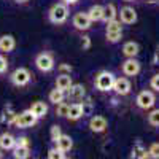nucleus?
I'll use <instances>...</instances> for the list:
<instances>
[{
	"label": "nucleus",
	"mask_w": 159,
	"mask_h": 159,
	"mask_svg": "<svg viewBox=\"0 0 159 159\" xmlns=\"http://www.w3.org/2000/svg\"><path fill=\"white\" fill-rule=\"evenodd\" d=\"M48 16H49V21L52 24H64L65 21H67V18H69V7H67V3L52 5L49 13H48Z\"/></svg>",
	"instance_id": "1"
},
{
	"label": "nucleus",
	"mask_w": 159,
	"mask_h": 159,
	"mask_svg": "<svg viewBox=\"0 0 159 159\" xmlns=\"http://www.w3.org/2000/svg\"><path fill=\"white\" fill-rule=\"evenodd\" d=\"M105 37L110 43H118L123 38V25L121 21H110L107 22V29H105Z\"/></svg>",
	"instance_id": "2"
},
{
	"label": "nucleus",
	"mask_w": 159,
	"mask_h": 159,
	"mask_svg": "<svg viewBox=\"0 0 159 159\" xmlns=\"http://www.w3.org/2000/svg\"><path fill=\"white\" fill-rule=\"evenodd\" d=\"M37 121H38V118H37V116L30 111V108H29V110L21 111L19 115H16V116H15V121H13V124H15L16 127H19V129H25V127H32V126H35Z\"/></svg>",
	"instance_id": "3"
},
{
	"label": "nucleus",
	"mask_w": 159,
	"mask_h": 159,
	"mask_svg": "<svg viewBox=\"0 0 159 159\" xmlns=\"http://www.w3.org/2000/svg\"><path fill=\"white\" fill-rule=\"evenodd\" d=\"M113 83H115V75L111 72H100L96 76V88L102 92H107L113 89Z\"/></svg>",
	"instance_id": "4"
},
{
	"label": "nucleus",
	"mask_w": 159,
	"mask_h": 159,
	"mask_svg": "<svg viewBox=\"0 0 159 159\" xmlns=\"http://www.w3.org/2000/svg\"><path fill=\"white\" fill-rule=\"evenodd\" d=\"M35 65L40 72H51L54 69V57L49 52H40L35 57Z\"/></svg>",
	"instance_id": "5"
},
{
	"label": "nucleus",
	"mask_w": 159,
	"mask_h": 159,
	"mask_svg": "<svg viewBox=\"0 0 159 159\" xmlns=\"http://www.w3.org/2000/svg\"><path fill=\"white\" fill-rule=\"evenodd\" d=\"M30 78H32V75H30V72L25 69V67L16 69L15 72L11 73V76H10L11 83L15 84V86H19V88H21V86H25V84H29Z\"/></svg>",
	"instance_id": "6"
},
{
	"label": "nucleus",
	"mask_w": 159,
	"mask_h": 159,
	"mask_svg": "<svg viewBox=\"0 0 159 159\" xmlns=\"http://www.w3.org/2000/svg\"><path fill=\"white\" fill-rule=\"evenodd\" d=\"M154 102H156V97H154V94L151 91H140L139 92V96H137V99H135V103H137V107L139 108H142V110H148V108H151L153 105H154Z\"/></svg>",
	"instance_id": "7"
},
{
	"label": "nucleus",
	"mask_w": 159,
	"mask_h": 159,
	"mask_svg": "<svg viewBox=\"0 0 159 159\" xmlns=\"http://www.w3.org/2000/svg\"><path fill=\"white\" fill-rule=\"evenodd\" d=\"M91 22L92 21L88 15V11L86 13H83V11L76 13V15L73 16V19H72V24H73V27L76 30H88L91 27Z\"/></svg>",
	"instance_id": "8"
},
{
	"label": "nucleus",
	"mask_w": 159,
	"mask_h": 159,
	"mask_svg": "<svg viewBox=\"0 0 159 159\" xmlns=\"http://www.w3.org/2000/svg\"><path fill=\"white\" fill-rule=\"evenodd\" d=\"M121 70L126 76H135L140 72V62L134 57H127L121 65Z\"/></svg>",
	"instance_id": "9"
},
{
	"label": "nucleus",
	"mask_w": 159,
	"mask_h": 159,
	"mask_svg": "<svg viewBox=\"0 0 159 159\" xmlns=\"http://www.w3.org/2000/svg\"><path fill=\"white\" fill-rule=\"evenodd\" d=\"M132 89V84L127 78L121 76V78H115V83H113V89L118 96H127Z\"/></svg>",
	"instance_id": "10"
},
{
	"label": "nucleus",
	"mask_w": 159,
	"mask_h": 159,
	"mask_svg": "<svg viewBox=\"0 0 159 159\" xmlns=\"http://www.w3.org/2000/svg\"><path fill=\"white\" fill-rule=\"evenodd\" d=\"M118 15H119V21H121L123 24H134V22H137V11L132 7L121 8V11H119Z\"/></svg>",
	"instance_id": "11"
},
{
	"label": "nucleus",
	"mask_w": 159,
	"mask_h": 159,
	"mask_svg": "<svg viewBox=\"0 0 159 159\" xmlns=\"http://www.w3.org/2000/svg\"><path fill=\"white\" fill-rule=\"evenodd\" d=\"M107 126H108V121H107L103 116H99V115L92 116L91 121H89V129H91L92 132H96V134H99V132H103L105 129H107Z\"/></svg>",
	"instance_id": "12"
},
{
	"label": "nucleus",
	"mask_w": 159,
	"mask_h": 159,
	"mask_svg": "<svg viewBox=\"0 0 159 159\" xmlns=\"http://www.w3.org/2000/svg\"><path fill=\"white\" fill-rule=\"evenodd\" d=\"M16 48V40L13 35H2L0 37V51L2 52H11Z\"/></svg>",
	"instance_id": "13"
},
{
	"label": "nucleus",
	"mask_w": 159,
	"mask_h": 159,
	"mask_svg": "<svg viewBox=\"0 0 159 159\" xmlns=\"http://www.w3.org/2000/svg\"><path fill=\"white\" fill-rule=\"evenodd\" d=\"M72 147H73V140H72V137H70V135L62 134V135L56 140V148H59L62 153L70 151V150H72Z\"/></svg>",
	"instance_id": "14"
},
{
	"label": "nucleus",
	"mask_w": 159,
	"mask_h": 159,
	"mask_svg": "<svg viewBox=\"0 0 159 159\" xmlns=\"http://www.w3.org/2000/svg\"><path fill=\"white\" fill-rule=\"evenodd\" d=\"M83 115V103H72L69 105V113H67V119L69 121H76Z\"/></svg>",
	"instance_id": "15"
},
{
	"label": "nucleus",
	"mask_w": 159,
	"mask_h": 159,
	"mask_svg": "<svg viewBox=\"0 0 159 159\" xmlns=\"http://www.w3.org/2000/svg\"><path fill=\"white\" fill-rule=\"evenodd\" d=\"M88 15H89V18H91L92 22L102 21L103 19V15H105V7H102V5H92L88 10Z\"/></svg>",
	"instance_id": "16"
},
{
	"label": "nucleus",
	"mask_w": 159,
	"mask_h": 159,
	"mask_svg": "<svg viewBox=\"0 0 159 159\" xmlns=\"http://www.w3.org/2000/svg\"><path fill=\"white\" fill-rule=\"evenodd\" d=\"M72 84H73V81H72L70 73H61V75L56 78V88H59V89H62V91H69Z\"/></svg>",
	"instance_id": "17"
},
{
	"label": "nucleus",
	"mask_w": 159,
	"mask_h": 159,
	"mask_svg": "<svg viewBox=\"0 0 159 159\" xmlns=\"http://www.w3.org/2000/svg\"><path fill=\"white\" fill-rule=\"evenodd\" d=\"M16 147V139L13 137L11 134H2L0 135V148L2 150H13Z\"/></svg>",
	"instance_id": "18"
},
{
	"label": "nucleus",
	"mask_w": 159,
	"mask_h": 159,
	"mask_svg": "<svg viewBox=\"0 0 159 159\" xmlns=\"http://www.w3.org/2000/svg\"><path fill=\"white\" fill-rule=\"evenodd\" d=\"M139 51H140V48L135 42H126L123 45V54L126 57H135L139 54Z\"/></svg>",
	"instance_id": "19"
},
{
	"label": "nucleus",
	"mask_w": 159,
	"mask_h": 159,
	"mask_svg": "<svg viewBox=\"0 0 159 159\" xmlns=\"http://www.w3.org/2000/svg\"><path fill=\"white\" fill-rule=\"evenodd\" d=\"M30 111L37 116V118H43V116H46V113H48V105L45 103V102H34L32 103V107H30Z\"/></svg>",
	"instance_id": "20"
},
{
	"label": "nucleus",
	"mask_w": 159,
	"mask_h": 159,
	"mask_svg": "<svg viewBox=\"0 0 159 159\" xmlns=\"http://www.w3.org/2000/svg\"><path fill=\"white\" fill-rule=\"evenodd\" d=\"M30 156V147H22V145H16L13 148V157L16 159H27Z\"/></svg>",
	"instance_id": "21"
},
{
	"label": "nucleus",
	"mask_w": 159,
	"mask_h": 159,
	"mask_svg": "<svg viewBox=\"0 0 159 159\" xmlns=\"http://www.w3.org/2000/svg\"><path fill=\"white\" fill-rule=\"evenodd\" d=\"M84 94H86V89L83 84H72L69 89V96L72 99H83Z\"/></svg>",
	"instance_id": "22"
},
{
	"label": "nucleus",
	"mask_w": 159,
	"mask_h": 159,
	"mask_svg": "<svg viewBox=\"0 0 159 159\" xmlns=\"http://www.w3.org/2000/svg\"><path fill=\"white\" fill-rule=\"evenodd\" d=\"M64 99H65V91H62V89H59V88L52 89V91L49 92V102H51V103L57 105V103L64 102Z\"/></svg>",
	"instance_id": "23"
},
{
	"label": "nucleus",
	"mask_w": 159,
	"mask_h": 159,
	"mask_svg": "<svg viewBox=\"0 0 159 159\" xmlns=\"http://www.w3.org/2000/svg\"><path fill=\"white\" fill-rule=\"evenodd\" d=\"M118 16V11H116V7L113 3H108L105 7V15H103V21L105 22H110V21H115Z\"/></svg>",
	"instance_id": "24"
},
{
	"label": "nucleus",
	"mask_w": 159,
	"mask_h": 159,
	"mask_svg": "<svg viewBox=\"0 0 159 159\" xmlns=\"http://www.w3.org/2000/svg\"><path fill=\"white\" fill-rule=\"evenodd\" d=\"M67 113H69V105L65 103V102H61V103H57L56 105V115L57 116H61V118H67Z\"/></svg>",
	"instance_id": "25"
},
{
	"label": "nucleus",
	"mask_w": 159,
	"mask_h": 159,
	"mask_svg": "<svg viewBox=\"0 0 159 159\" xmlns=\"http://www.w3.org/2000/svg\"><path fill=\"white\" fill-rule=\"evenodd\" d=\"M148 123L154 127H159V108L157 110H153L150 115H148Z\"/></svg>",
	"instance_id": "26"
},
{
	"label": "nucleus",
	"mask_w": 159,
	"mask_h": 159,
	"mask_svg": "<svg viewBox=\"0 0 159 159\" xmlns=\"http://www.w3.org/2000/svg\"><path fill=\"white\" fill-rule=\"evenodd\" d=\"M65 154L59 150V148H51L49 151H48V157L49 159H62Z\"/></svg>",
	"instance_id": "27"
},
{
	"label": "nucleus",
	"mask_w": 159,
	"mask_h": 159,
	"mask_svg": "<svg viewBox=\"0 0 159 159\" xmlns=\"http://www.w3.org/2000/svg\"><path fill=\"white\" fill-rule=\"evenodd\" d=\"M148 154H150V157L159 159V143H151V145H150V148H148Z\"/></svg>",
	"instance_id": "28"
},
{
	"label": "nucleus",
	"mask_w": 159,
	"mask_h": 159,
	"mask_svg": "<svg viewBox=\"0 0 159 159\" xmlns=\"http://www.w3.org/2000/svg\"><path fill=\"white\" fill-rule=\"evenodd\" d=\"M61 135H62V132H61V127H59V126H52V127H51V140L56 143V140H57V139H59Z\"/></svg>",
	"instance_id": "29"
},
{
	"label": "nucleus",
	"mask_w": 159,
	"mask_h": 159,
	"mask_svg": "<svg viewBox=\"0 0 159 159\" xmlns=\"http://www.w3.org/2000/svg\"><path fill=\"white\" fill-rule=\"evenodd\" d=\"M7 70H8V61L5 56L0 54V73H5Z\"/></svg>",
	"instance_id": "30"
},
{
	"label": "nucleus",
	"mask_w": 159,
	"mask_h": 159,
	"mask_svg": "<svg viewBox=\"0 0 159 159\" xmlns=\"http://www.w3.org/2000/svg\"><path fill=\"white\" fill-rule=\"evenodd\" d=\"M150 86H151L154 91H159V73H156V75H153V76H151Z\"/></svg>",
	"instance_id": "31"
},
{
	"label": "nucleus",
	"mask_w": 159,
	"mask_h": 159,
	"mask_svg": "<svg viewBox=\"0 0 159 159\" xmlns=\"http://www.w3.org/2000/svg\"><path fill=\"white\" fill-rule=\"evenodd\" d=\"M16 145H22V147H30V140L27 137H19L16 139Z\"/></svg>",
	"instance_id": "32"
},
{
	"label": "nucleus",
	"mask_w": 159,
	"mask_h": 159,
	"mask_svg": "<svg viewBox=\"0 0 159 159\" xmlns=\"http://www.w3.org/2000/svg\"><path fill=\"white\" fill-rule=\"evenodd\" d=\"M81 46H83V49H89V48H91V38H89L88 35L83 37V40H81Z\"/></svg>",
	"instance_id": "33"
},
{
	"label": "nucleus",
	"mask_w": 159,
	"mask_h": 159,
	"mask_svg": "<svg viewBox=\"0 0 159 159\" xmlns=\"http://www.w3.org/2000/svg\"><path fill=\"white\" fill-rule=\"evenodd\" d=\"M83 115H92V105L89 102L83 103Z\"/></svg>",
	"instance_id": "34"
},
{
	"label": "nucleus",
	"mask_w": 159,
	"mask_h": 159,
	"mask_svg": "<svg viewBox=\"0 0 159 159\" xmlns=\"http://www.w3.org/2000/svg\"><path fill=\"white\" fill-rule=\"evenodd\" d=\"M59 70H61V72L70 73V72H72V67H70V65H67V64H61V65H59Z\"/></svg>",
	"instance_id": "35"
},
{
	"label": "nucleus",
	"mask_w": 159,
	"mask_h": 159,
	"mask_svg": "<svg viewBox=\"0 0 159 159\" xmlns=\"http://www.w3.org/2000/svg\"><path fill=\"white\" fill-rule=\"evenodd\" d=\"M154 64L159 65V51H156V54H154Z\"/></svg>",
	"instance_id": "36"
},
{
	"label": "nucleus",
	"mask_w": 159,
	"mask_h": 159,
	"mask_svg": "<svg viewBox=\"0 0 159 159\" xmlns=\"http://www.w3.org/2000/svg\"><path fill=\"white\" fill-rule=\"evenodd\" d=\"M64 2L67 3V5H75V3L78 2V0H64Z\"/></svg>",
	"instance_id": "37"
},
{
	"label": "nucleus",
	"mask_w": 159,
	"mask_h": 159,
	"mask_svg": "<svg viewBox=\"0 0 159 159\" xmlns=\"http://www.w3.org/2000/svg\"><path fill=\"white\" fill-rule=\"evenodd\" d=\"M15 2H16V3H27L29 0H15Z\"/></svg>",
	"instance_id": "38"
},
{
	"label": "nucleus",
	"mask_w": 159,
	"mask_h": 159,
	"mask_svg": "<svg viewBox=\"0 0 159 159\" xmlns=\"http://www.w3.org/2000/svg\"><path fill=\"white\" fill-rule=\"evenodd\" d=\"M124 2H134V0H124Z\"/></svg>",
	"instance_id": "39"
},
{
	"label": "nucleus",
	"mask_w": 159,
	"mask_h": 159,
	"mask_svg": "<svg viewBox=\"0 0 159 159\" xmlns=\"http://www.w3.org/2000/svg\"><path fill=\"white\" fill-rule=\"evenodd\" d=\"M0 157H2V153H0Z\"/></svg>",
	"instance_id": "40"
},
{
	"label": "nucleus",
	"mask_w": 159,
	"mask_h": 159,
	"mask_svg": "<svg viewBox=\"0 0 159 159\" xmlns=\"http://www.w3.org/2000/svg\"><path fill=\"white\" fill-rule=\"evenodd\" d=\"M154 2H159V0H154Z\"/></svg>",
	"instance_id": "41"
}]
</instances>
